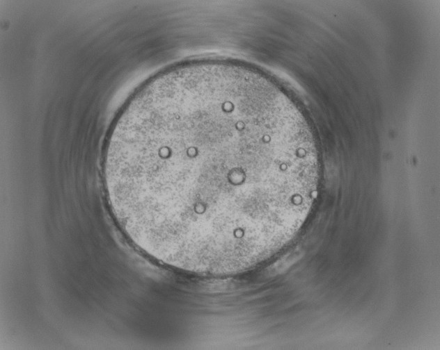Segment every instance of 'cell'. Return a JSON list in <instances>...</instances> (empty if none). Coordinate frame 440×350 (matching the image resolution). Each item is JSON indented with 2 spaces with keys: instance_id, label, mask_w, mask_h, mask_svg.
<instances>
[{
  "instance_id": "1",
  "label": "cell",
  "mask_w": 440,
  "mask_h": 350,
  "mask_svg": "<svg viewBox=\"0 0 440 350\" xmlns=\"http://www.w3.org/2000/svg\"><path fill=\"white\" fill-rule=\"evenodd\" d=\"M103 176L120 226L170 265L225 267L274 246L304 216L319 166L305 120L268 77L225 61L178 66L117 119Z\"/></svg>"
}]
</instances>
